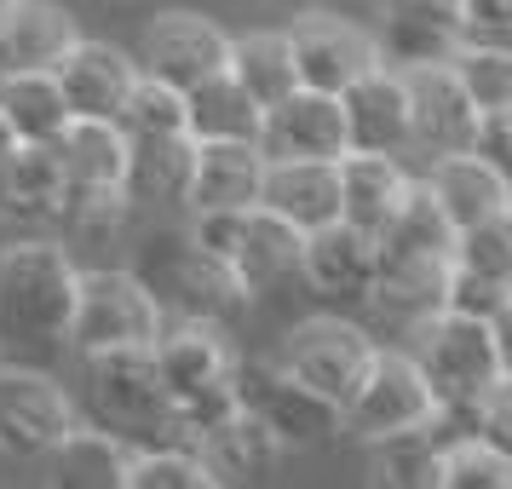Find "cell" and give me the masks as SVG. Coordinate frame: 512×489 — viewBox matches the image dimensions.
I'll return each instance as SVG.
<instances>
[{
	"label": "cell",
	"mask_w": 512,
	"mask_h": 489,
	"mask_svg": "<svg viewBox=\"0 0 512 489\" xmlns=\"http://www.w3.org/2000/svg\"><path fill=\"white\" fill-rule=\"evenodd\" d=\"M259 121H265V104L231 70L208 75V81H196L185 93L190 139H254L259 144Z\"/></svg>",
	"instance_id": "cell-28"
},
{
	"label": "cell",
	"mask_w": 512,
	"mask_h": 489,
	"mask_svg": "<svg viewBox=\"0 0 512 489\" xmlns=\"http://www.w3.org/2000/svg\"><path fill=\"white\" fill-rule=\"evenodd\" d=\"M64 167H58V150L52 144H18L6 167H0V213L12 219H41L47 225L58 196H64Z\"/></svg>",
	"instance_id": "cell-32"
},
{
	"label": "cell",
	"mask_w": 512,
	"mask_h": 489,
	"mask_svg": "<svg viewBox=\"0 0 512 489\" xmlns=\"http://www.w3.org/2000/svg\"><path fill=\"white\" fill-rule=\"evenodd\" d=\"M288 47H294L300 87H317V93H346L357 75L380 64L374 29L351 24L346 12H323V6H305L288 24Z\"/></svg>",
	"instance_id": "cell-12"
},
{
	"label": "cell",
	"mask_w": 512,
	"mask_h": 489,
	"mask_svg": "<svg viewBox=\"0 0 512 489\" xmlns=\"http://www.w3.org/2000/svg\"><path fill=\"white\" fill-rule=\"evenodd\" d=\"M81 265L58 236H18L0 248V346L41 357L70 346Z\"/></svg>",
	"instance_id": "cell-1"
},
{
	"label": "cell",
	"mask_w": 512,
	"mask_h": 489,
	"mask_svg": "<svg viewBox=\"0 0 512 489\" xmlns=\"http://www.w3.org/2000/svg\"><path fill=\"white\" fill-rule=\"evenodd\" d=\"M466 41H512V0H461Z\"/></svg>",
	"instance_id": "cell-43"
},
{
	"label": "cell",
	"mask_w": 512,
	"mask_h": 489,
	"mask_svg": "<svg viewBox=\"0 0 512 489\" xmlns=\"http://www.w3.org/2000/svg\"><path fill=\"white\" fill-rule=\"evenodd\" d=\"M466 150H478L501 179L512 185V110H484L478 127H472V144Z\"/></svg>",
	"instance_id": "cell-42"
},
{
	"label": "cell",
	"mask_w": 512,
	"mask_h": 489,
	"mask_svg": "<svg viewBox=\"0 0 512 489\" xmlns=\"http://www.w3.org/2000/svg\"><path fill=\"white\" fill-rule=\"evenodd\" d=\"M18 144H24V139H18V133H12V121L0 116V167H6V156H12V150H18Z\"/></svg>",
	"instance_id": "cell-45"
},
{
	"label": "cell",
	"mask_w": 512,
	"mask_h": 489,
	"mask_svg": "<svg viewBox=\"0 0 512 489\" xmlns=\"http://www.w3.org/2000/svg\"><path fill=\"white\" fill-rule=\"evenodd\" d=\"M420 185L432 190V202L443 208V219H449L455 231L478 225V219H489L495 208H507V202H512V185L484 162V156H478V150H449V156H432V173H426Z\"/></svg>",
	"instance_id": "cell-24"
},
{
	"label": "cell",
	"mask_w": 512,
	"mask_h": 489,
	"mask_svg": "<svg viewBox=\"0 0 512 489\" xmlns=\"http://www.w3.org/2000/svg\"><path fill=\"white\" fill-rule=\"evenodd\" d=\"M144 288L156 294L167 317H208V323H236L248 305H254V288L236 277L231 259L208 254L202 242L185 236H156L139 259Z\"/></svg>",
	"instance_id": "cell-3"
},
{
	"label": "cell",
	"mask_w": 512,
	"mask_h": 489,
	"mask_svg": "<svg viewBox=\"0 0 512 489\" xmlns=\"http://www.w3.org/2000/svg\"><path fill=\"white\" fill-rule=\"evenodd\" d=\"M127 489H219L196 443H139L127 466Z\"/></svg>",
	"instance_id": "cell-36"
},
{
	"label": "cell",
	"mask_w": 512,
	"mask_h": 489,
	"mask_svg": "<svg viewBox=\"0 0 512 489\" xmlns=\"http://www.w3.org/2000/svg\"><path fill=\"white\" fill-rule=\"evenodd\" d=\"M225 70L259 98V104H277L282 93L300 87L294 70V47H288V29H254V35H236L231 41V64Z\"/></svg>",
	"instance_id": "cell-34"
},
{
	"label": "cell",
	"mask_w": 512,
	"mask_h": 489,
	"mask_svg": "<svg viewBox=\"0 0 512 489\" xmlns=\"http://www.w3.org/2000/svg\"><path fill=\"white\" fill-rule=\"evenodd\" d=\"M236 409H248L282 449H317V443L346 432L340 403L311 392L300 374L282 369L277 357H242L236 363Z\"/></svg>",
	"instance_id": "cell-8"
},
{
	"label": "cell",
	"mask_w": 512,
	"mask_h": 489,
	"mask_svg": "<svg viewBox=\"0 0 512 489\" xmlns=\"http://www.w3.org/2000/svg\"><path fill=\"white\" fill-rule=\"evenodd\" d=\"M432 420H438V397H432V386H426V374L409 351H374L369 374L340 403V426L363 443L409 432V426H432Z\"/></svg>",
	"instance_id": "cell-9"
},
{
	"label": "cell",
	"mask_w": 512,
	"mask_h": 489,
	"mask_svg": "<svg viewBox=\"0 0 512 489\" xmlns=\"http://www.w3.org/2000/svg\"><path fill=\"white\" fill-rule=\"evenodd\" d=\"M75 420H81L75 415V397L47 369L0 363V455L47 461Z\"/></svg>",
	"instance_id": "cell-11"
},
{
	"label": "cell",
	"mask_w": 512,
	"mask_h": 489,
	"mask_svg": "<svg viewBox=\"0 0 512 489\" xmlns=\"http://www.w3.org/2000/svg\"><path fill=\"white\" fill-rule=\"evenodd\" d=\"M334 167H340V219L357 225V231H369V236L386 231V219L415 190V179L403 173V162L386 156V150H346Z\"/></svg>",
	"instance_id": "cell-22"
},
{
	"label": "cell",
	"mask_w": 512,
	"mask_h": 489,
	"mask_svg": "<svg viewBox=\"0 0 512 489\" xmlns=\"http://www.w3.org/2000/svg\"><path fill=\"white\" fill-rule=\"evenodd\" d=\"M259 179H265V150L254 139H196V162H190V190L185 208H254Z\"/></svg>",
	"instance_id": "cell-21"
},
{
	"label": "cell",
	"mask_w": 512,
	"mask_h": 489,
	"mask_svg": "<svg viewBox=\"0 0 512 489\" xmlns=\"http://www.w3.org/2000/svg\"><path fill=\"white\" fill-rule=\"evenodd\" d=\"M156 374H162L167 409H173V438L196 443L208 426L236 409V363L242 351L231 346V323L208 317H167L156 334Z\"/></svg>",
	"instance_id": "cell-2"
},
{
	"label": "cell",
	"mask_w": 512,
	"mask_h": 489,
	"mask_svg": "<svg viewBox=\"0 0 512 489\" xmlns=\"http://www.w3.org/2000/svg\"><path fill=\"white\" fill-rule=\"evenodd\" d=\"M449 70L461 75L466 98L484 110H512V47L507 41H461V52L449 58Z\"/></svg>",
	"instance_id": "cell-37"
},
{
	"label": "cell",
	"mask_w": 512,
	"mask_h": 489,
	"mask_svg": "<svg viewBox=\"0 0 512 489\" xmlns=\"http://www.w3.org/2000/svg\"><path fill=\"white\" fill-rule=\"evenodd\" d=\"M162 323H167V311L144 288L139 271H121V265L81 271V282H75V311H70V346L81 357L121 351V346H156Z\"/></svg>",
	"instance_id": "cell-6"
},
{
	"label": "cell",
	"mask_w": 512,
	"mask_h": 489,
	"mask_svg": "<svg viewBox=\"0 0 512 489\" xmlns=\"http://www.w3.org/2000/svg\"><path fill=\"white\" fill-rule=\"evenodd\" d=\"M190 242H202L208 254L231 259L236 277L248 288H271L282 277H300V242L305 231H294L288 219H277L271 208H208L190 213Z\"/></svg>",
	"instance_id": "cell-7"
},
{
	"label": "cell",
	"mask_w": 512,
	"mask_h": 489,
	"mask_svg": "<svg viewBox=\"0 0 512 489\" xmlns=\"http://www.w3.org/2000/svg\"><path fill=\"white\" fill-rule=\"evenodd\" d=\"M231 64V35L202 12H156L139 35V75H156L167 87L190 93Z\"/></svg>",
	"instance_id": "cell-13"
},
{
	"label": "cell",
	"mask_w": 512,
	"mask_h": 489,
	"mask_svg": "<svg viewBox=\"0 0 512 489\" xmlns=\"http://www.w3.org/2000/svg\"><path fill=\"white\" fill-rule=\"evenodd\" d=\"M196 449H202V461L213 466L219 484H259V478H271L277 461L288 455L248 409H231L219 426H208V432L196 438Z\"/></svg>",
	"instance_id": "cell-25"
},
{
	"label": "cell",
	"mask_w": 512,
	"mask_h": 489,
	"mask_svg": "<svg viewBox=\"0 0 512 489\" xmlns=\"http://www.w3.org/2000/svg\"><path fill=\"white\" fill-rule=\"evenodd\" d=\"M58 93L70 104V116H98V121H116L133 81H139V58L121 52L116 41H87L75 35V47L58 58Z\"/></svg>",
	"instance_id": "cell-17"
},
{
	"label": "cell",
	"mask_w": 512,
	"mask_h": 489,
	"mask_svg": "<svg viewBox=\"0 0 512 489\" xmlns=\"http://www.w3.org/2000/svg\"><path fill=\"white\" fill-rule=\"evenodd\" d=\"M512 300V288H501V282L478 277V271H466V265H455L449 271V288H443V311H461V317H495L501 305Z\"/></svg>",
	"instance_id": "cell-40"
},
{
	"label": "cell",
	"mask_w": 512,
	"mask_h": 489,
	"mask_svg": "<svg viewBox=\"0 0 512 489\" xmlns=\"http://www.w3.org/2000/svg\"><path fill=\"white\" fill-rule=\"evenodd\" d=\"M403 87H409V144H420L426 156H449L472 144L478 104L466 98L461 75L449 64H415L403 70Z\"/></svg>",
	"instance_id": "cell-16"
},
{
	"label": "cell",
	"mask_w": 512,
	"mask_h": 489,
	"mask_svg": "<svg viewBox=\"0 0 512 489\" xmlns=\"http://www.w3.org/2000/svg\"><path fill=\"white\" fill-rule=\"evenodd\" d=\"M0 116L24 144H52L70 121V104L58 93L52 70H0Z\"/></svg>",
	"instance_id": "cell-33"
},
{
	"label": "cell",
	"mask_w": 512,
	"mask_h": 489,
	"mask_svg": "<svg viewBox=\"0 0 512 489\" xmlns=\"http://www.w3.org/2000/svg\"><path fill=\"white\" fill-rule=\"evenodd\" d=\"M259 208L288 219L294 231H317L328 219H340V167L305 162V156H265Z\"/></svg>",
	"instance_id": "cell-20"
},
{
	"label": "cell",
	"mask_w": 512,
	"mask_h": 489,
	"mask_svg": "<svg viewBox=\"0 0 512 489\" xmlns=\"http://www.w3.org/2000/svg\"><path fill=\"white\" fill-rule=\"evenodd\" d=\"M110 6H150V0H110Z\"/></svg>",
	"instance_id": "cell-47"
},
{
	"label": "cell",
	"mask_w": 512,
	"mask_h": 489,
	"mask_svg": "<svg viewBox=\"0 0 512 489\" xmlns=\"http://www.w3.org/2000/svg\"><path fill=\"white\" fill-rule=\"evenodd\" d=\"M75 18L58 0H6L0 12V70H58L75 47Z\"/></svg>",
	"instance_id": "cell-23"
},
{
	"label": "cell",
	"mask_w": 512,
	"mask_h": 489,
	"mask_svg": "<svg viewBox=\"0 0 512 489\" xmlns=\"http://www.w3.org/2000/svg\"><path fill=\"white\" fill-rule=\"evenodd\" d=\"M461 415H443L432 426H409V432H392V438H374L369 443V478L374 484H392V489H432V472H438V443L455 426Z\"/></svg>",
	"instance_id": "cell-30"
},
{
	"label": "cell",
	"mask_w": 512,
	"mask_h": 489,
	"mask_svg": "<svg viewBox=\"0 0 512 489\" xmlns=\"http://www.w3.org/2000/svg\"><path fill=\"white\" fill-rule=\"evenodd\" d=\"M507 47H512V41H507Z\"/></svg>",
	"instance_id": "cell-49"
},
{
	"label": "cell",
	"mask_w": 512,
	"mask_h": 489,
	"mask_svg": "<svg viewBox=\"0 0 512 489\" xmlns=\"http://www.w3.org/2000/svg\"><path fill=\"white\" fill-rule=\"evenodd\" d=\"M455 265H466V271H478V277L512 288V202L495 208L489 219H478V225L455 231Z\"/></svg>",
	"instance_id": "cell-38"
},
{
	"label": "cell",
	"mask_w": 512,
	"mask_h": 489,
	"mask_svg": "<svg viewBox=\"0 0 512 489\" xmlns=\"http://www.w3.org/2000/svg\"><path fill=\"white\" fill-rule=\"evenodd\" d=\"M127 219H133L127 185H64V196H58V208H52L47 225L58 231L64 248H75V242L104 248V242H116L127 231Z\"/></svg>",
	"instance_id": "cell-29"
},
{
	"label": "cell",
	"mask_w": 512,
	"mask_h": 489,
	"mask_svg": "<svg viewBox=\"0 0 512 489\" xmlns=\"http://www.w3.org/2000/svg\"><path fill=\"white\" fill-rule=\"evenodd\" d=\"M472 432H484L495 449L512 455V374H495L489 392L472 403Z\"/></svg>",
	"instance_id": "cell-41"
},
{
	"label": "cell",
	"mask_w": 512,
	"mask_h": 489,
	"mask_svg": "<svg viewBox=\"0 0 512 489\" xmlns=\"http://www.w3.org/2000/svg\"><path fill=\"white\" fill-rule=\"evenodd\" d=\"M47 461H52V484L64 489H127L133 443L121 432H110V426H81L75 420Z\"/></svg>",
	"instance_id": "cell-26"
},
{
	"label": "cell",
	"mask_w": 512,
	"mask_h": 489,
	"mask_svg": "<svg viewBox=\"0 0 512 489\" xmlns=\"http://www.w3.org/2000/svg\"><path fill=\"white\" fill-rule=\"evenodd\" d=\"M305 6H323V12H346V6H363V0H300V12Z\"/></svg>",
	"instance_id": "cell-46"
},
{
	"label": "cell",
	"mask_w": 512,
	"mask_h": 489,
	"mask_svg": "<svg viewBox=\"0 0 512 489\" xmlns=\"http://www.w3.org/2000/svg\"><path fill=\"white\" fill-rule=\"evenodd\" d=\"M259 150H265V156H305V162H340V156H346L340 93L294 87V93H282L277 104H265Z\"/></svg>",
	"instance_id": "cell-15"
},
{
	"label": "cell",
	"mask_w": 512,
	"mask_h": 489,
	"mask_svg": "<svg viewBox=\"0 0 512 489\" xmlns=\"http://www.w3.org/2000/svg\"><path fill=\"white\" fill-rule=\"evenodd\" d=\"M374 340L363 328L340 317V311H317V317H300V323L282 334L277 363L288 374H300L311 392H323L328 403H346L357 392V380L369 374L374 363Z\"/></svg>",
	"instance_id": "cell-10"
},
{
	"label": "cell",
	"mask_w": 512,
	"mask_h": 489,
	"mask_svg": "<svg viewBox=\"0 0 512 489\" xmlns=\"http://www.w3.org/2000/svg\"><path fill=\"white\" fill-rule=\"evenodd\" d=\"M87 363V403L98 426H110L133 443H179L173 438V409H167L162 374L150 346H121V351H93Z\"/></svg>",
	"instance_id": "cell-5"
},
{
	"label": "cell",
	"mask_w": 512,
	"mask_h": 489,
	"mask_svg": "<svg viewBox=\"0 0 512 489\" xmlns=\"http://www.w3.org/2000/svg\"><path fill=\"white\" fill-rule=\"evenodd\" d=\"M432 489H512V455L495 449L484 432H449L438 443V472H432Z\"/></svg>",
	"instance_id": "cell-35"
},
{
	"label": "cell",
	"mask_w": 512,
	"mask_h": 489,
	"mask_svg": "<svg viewBox=\"0 0 512 489\" xmlns=\"http://www.w3.org/2000/svg\"><path fill=\"white\" fill-rule=\"evenodd\" d=\"M461 41V18L443 0H380V24H374L380 64H392V70L449 64L461 52Z\"/></svg>",
	"instance_id": "cell-18"
},
{
	"label": "cell",
	"mask_w": 512,
	"mask_h": 489,
	"mask_svg": "<svg viewBox=\"0 0 512 489\" xmlns=\"http://www.w3.org/2000/svg\"><path fill=\"white\" fill-rule=\"evenodd\" d=\"M489 334H495V357H501V374H512V300L489 317Z\"/></svg>",
	"instance_id": "cell-44"
},
{
	"label": "cell",
	"mask_w": 512,
	"mask_h": 489,
	"mask_svg": "<svg viewBox=\"0 0 512 489\" xmlns=\"http://www.w3.org/2000/svg\"><path fill=\"white\" fill-rule=\"evenodd\" d=\"M409 357L420 363L426 386L438 397L443 415L472 420V403L489 392V380L501 374V357H495V334H489L484 317H461V311H426L415 317V346Z\"/></svg>",
	"instance_id": "cell-4"
},
{
	"label": "cell",
	"mask_w": 512,
	"mask_h": 489,
	"mask_svg": "<svg viewBox=\"0 0 512 489\" xmlns=\"http://www.w3.org/2000/svg\"><path fill=\"white\" fill-rule=\"evenodd\" d=\"M0 12H6V0H0Z\"/></svg>",
	"instance_id": "cell-48"
},
{
	"label": "cell",
	"mask_w": 512,
	"mask_h": 489,
	"mask_svg": "<svg viewBox=\"0 0 512 489\" xmlns=\"http://www.w3.org/2000/svg\"><path fill=\"white\" fill-rule=\"evenodd\" d=\"M340 116H346V150H386L403 156L409 150V87L403 70L374 64L340 93Z\"/></svg>",
	"instance_id": "cell-19"
},
{
	"label": "cell",
	"mask_w": 512,
	"mask_h": 489,
	"mask_svg": "<svg viewBox=\"0 0 512 489\" xmlns=\"http://www.w3.org/2000/svg\"><path fill=\"white\" fill-rule=\"evenodd\" d=\"M58 167L70 185H127V133L121 121H98V116H70L64 133L52 139Z\"/></svg>",
	"instance_id": "cell-27"
},
{
	"label": "cell",
	"mask_w": 512,
	"mask_h": 489,
	"mask_svg": "<svg viewBox=\"0 0 512 489\" xmlns=\"http://www.w3.org/2000/svg\"><path fill=\"white\" fill-rule=\"evenodd\" d=\"M121 133L127 139H156V133H190L185 127V93L179 87H167L156 75H139L133 81V93L121 104Z\"/></svg>",
	"instance_id": "cell-39"
},
{
	"label": "cell",
	"mask_w": 512,
	"mask_h": 489,
	"mask_svg": "<svg viewBox=\"0 0 512 489\" xmlns=\"http://www.w3.org/2000/svg\"><path fill=\"white\" fill-rule=\"evenodd\" d=\"M374 236L346 225V219H328L317 231H305L300 242V277L305 288L323 305H369L374 294Z\"/></svg>",
	"instance_id": "cell-14"
},
{
	"label": "cell",
	"mask_w": 512,
	"mask_h": 489,
	"mask_svg": "<svg viewBox=\"0 0 512 489\" xmlns=\"http://www.w3.org/2000/svg\"><path fill=\"white\" fill-rule=\"evenodd\" d=\"M127 196L133 202H185L196 139L190 133H156V139H127Z\"/></svg>",
	"instance_id": "cell-31"
}]
</instances>
